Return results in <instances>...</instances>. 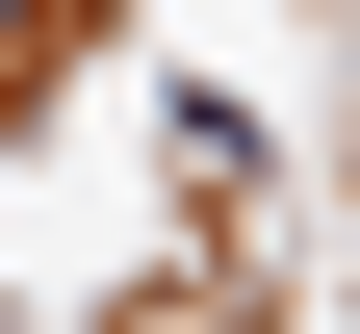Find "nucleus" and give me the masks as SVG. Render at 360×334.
<instances>
[{
	"label": "nucleus",
	"instance_id": "f257e3e1",
	"mask_svg": "<svg viewBox=\"0 0 360 334\" xmlns=\"http://www.w3.org/2000/svg\"><path fill=\"white\" fill-rule=\"evenodd\" d=\"M26 26H52V0H0V52H26Z\"/></svg>",
	"mask_w": 360,
	"mask_h": 334
}]
</instances>
